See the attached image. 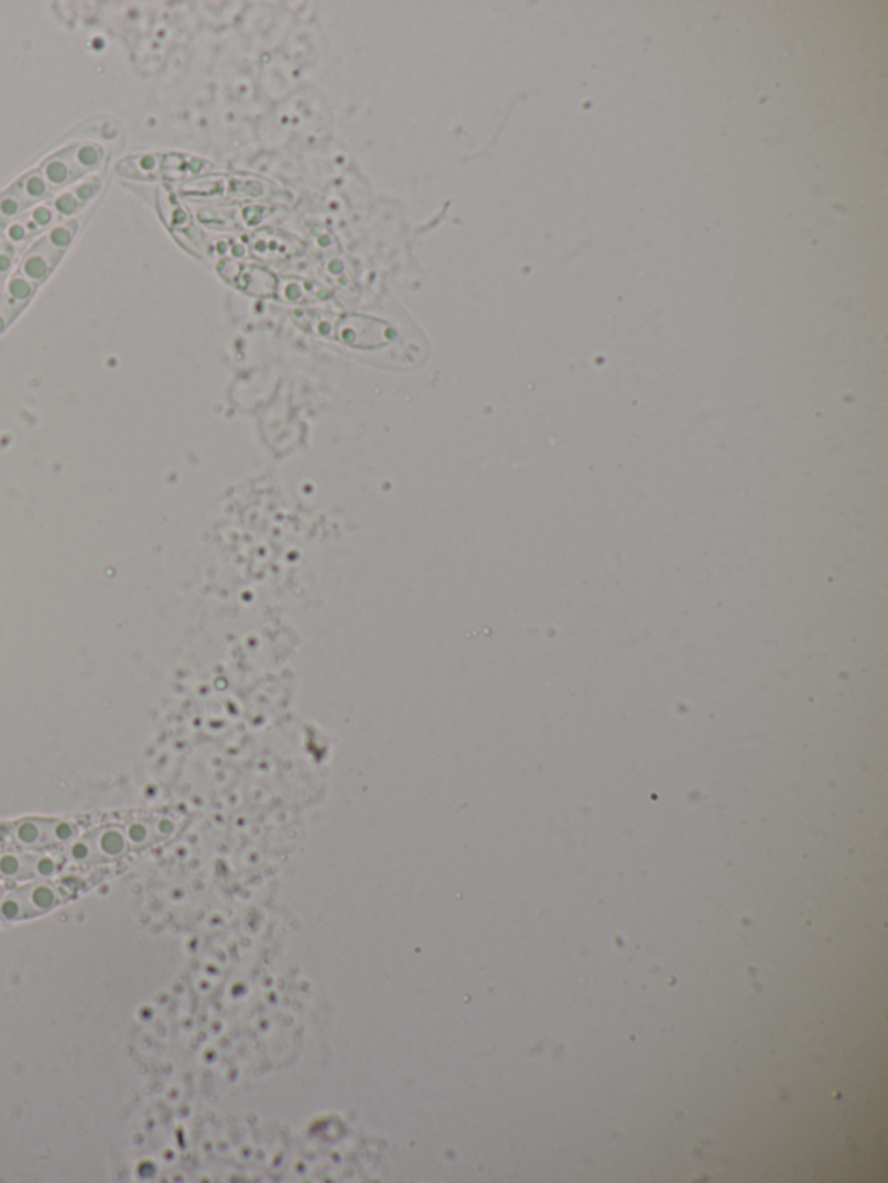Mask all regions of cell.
Wrapping results in <instances>:
<instances>
[{"mask_svg": "<svg viewBox=\"0 0 888 1183\" xmlns=\"http://www.w3.org/2000/svg\"><path fill=\"white\" fill-rule=\"evenodd\" d=\"M129 847L126 829L120 826H108L96 832L87 833L84 838H75L66 847L65 856L75 862H101L111 861L122 856Z\"/></svg>", "mask_w": 888, "mask_h": 1183, "instance_id": "4", "label": "cell"}, {"mask_svg": "<svg viewBox=\"0 0 888 1183\" xmlns=\"http://www.w3.org/2000/svg\"><path fill=\"white\" fill-rule=\"evenodd\" d=\"M63 901L59 887L51 881H33L29 886L6 892L0 898V922H18L47 913Z\"/></svg>", "mask_w": 888, "mask_h": 1183, "instance_id": "3", "label": "cell"}, {"mask_svg": "<svg viewBox=\"0 0 888 1183\" xmlns=\"http://www.w3.org/2000/svg\"><path fill=\"white\" fill-rule=\"evenodd\" d=\"M11 265H13V249L0 247V286H2L4 278L8 276Z\"/></svg>", "mask_w": 888, "mask_h": 1183, "instance_id": "7", "label": "cell"}, {"mask_svg": "<svg viewBox=\"0 0 888 1183\" xmlns=\"http://www.w3.org/2000/svg\"><path fill=\"white\" fill-rule=\"evenodd\" d=\"M62 861L37 854L0 853V878L2 880H35L51 878L59 871Z\"/></svg>", "mask_w": 888, "mask_h": 1183, "instance_id": "5", "label": "cell"}, {"mask_svg": "<svg viewBox=\"0 0 888 1183\" xmlns=\"http://www.w3.org/2000/svg\"><path fill=\"white\" fill-rule=\"evenodd\" d=\"M6 892H8V889H6V887L2 886V883H0V898H2V896L6 894Z\"/></svg>", "mask_w": 888, "mask_h": 1183, "instance_id": "8", "label": "cell"}, {"mask_svg": "<svg viewBox=\"0 0 888 1183\" xmlns=\"http://www.w3.org/2000/svg\"><path fill=\"white\" fill-rule=\"evenodd\" d=\"M75 231H77V223L74 219L65 220L56 226L47 237L42 238L37 246H33V249L26 253L17 274L25 278L26 282L32 283L33 286L41 285L45 278L53 273L63 253L68 249Z\"/></svg>", "mask_w": 888, "mask_h": 1183, "instance_id": "2", "label": "cell"}, {"mask_svg": "<svg viewBox=\"0 0 888 1183\" xmlns=\"http://www.w3.org/2000/svg\"><path fill=\"white\" fill-rule=\"evenodd\" d=\"M37 286L26 282L25 278L14 274L13 280L6 286L4 294L0 295V334L11 325L20 311L30 303L33 292Z\"/></svg>", "mask_w": 888, "mask_h": 1183, "instance_id": "6", "label": "cell"}, {"mask_svg": "<svg viewBox=\"0 0 888 1183\" xmlns=\"http://www.w3.org/2000/svg\"><path fill=\"white\" fill-rule=\"evenodd\" d=\"M77 837L78 829L62 820H23L0 826V845L14 849L68 847Z\"/></svg>", "mask_w": 888, "mask_h": 1183, "instance_id": "1", "label": "cell"}, {"mask_svg": "<svg viewBox=\"0 0 888 1183\" xmlns=\"http://www.w3.org/2000/svg\"><path fill=\"white\" fill-rule=\"evenodd\" d=\"M0 853H2V850H0Z\"/></svg>", "mask_w": 888, "mask_h": 1183, "instance_id": "9", "label": "cell"}]
</instances>
